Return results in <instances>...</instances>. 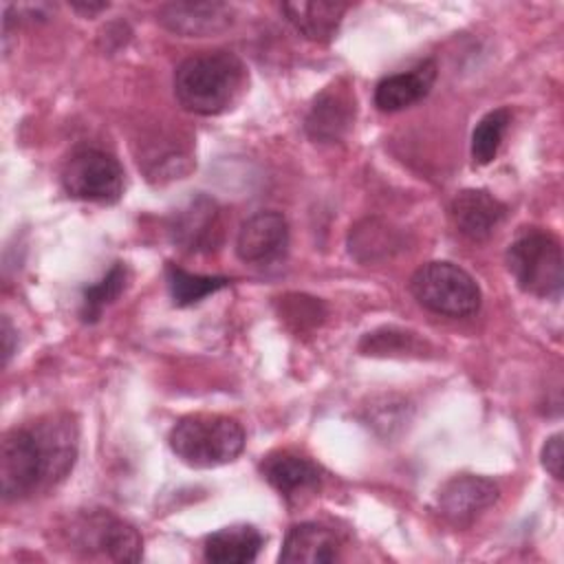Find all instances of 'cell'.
<instances>
[{"instance_id": "9", "label": "cell", "mask_w": 564, "mask_h": 564, "mask_svg": "<svg viewBox=\"0 0 564 564\" xmlns=\"http://www.w3.org/2000/svg\"><path fill=\"white\" fill-rule=\"evenodd\" d=\"M170 238L183 251H207L220 236V212L214 198L192 196L170 218Z\"/></svg>"}, {"instance_id": "7", "label": "cell", "mask_w": 564, "mask_h": 564, "mask_svg": "<svg viewBox=\"0 0 564 564\" xmlns=\"http://www.w3.org/2000/svg\"><path fill=\"white\" fill-rule=\"evenodd\" d=\"M62 185L73 198L110 205L123 194V167L104 150L82 148L66 161Z\"/></svg>"}, {"instance_id": "17", "label": "cell", "mask_w": 564, "mask_h": 564, "mask_svg": "<svg viewBox=\"0 0 564 564\" xmlns=\"http://www.w3.org/2000/svg\"><path fill=\"white\" fill-rule=\"evenodd\" d=\"M264 544L262 533L251 524L223 527L205 538L203 555L212 564H249Z\"/></svg>"}, {"instance_id": "3", "label": "cell", "mask_w": 564, "mask_h": 564, "mask_svg": "<svg viewBox=\"0 0 564 564\" xmlns=\"http://www.w3.org/2000/svg\"><path fill=\"white\" fill-rule=\"evenodd\" d=\"M170 447L189 467H218L240 456L245 449V430L231 416L189 414L172 427Z\"/></svg>"}, {"instance_id": "14", "label": "cell", "mask_w": 564, "mask_h": 564, "mask_svg": "<svg viewBox=\"0 0 564 564\" xmlns=\"http://www.w3.org/2000/svg\"><path fill=\"white\" fill-rule=\"evenodd\" d=\"M278 560L284 564H328L339 560V540L324 524L300 522L286 531Z\"/></svg>"}, {"instance_id": "2", "label": "cell", "mask_w": 564, "mask_h": 564, "mask_svg": "<svg viewBox=\"0 0 564 564\" xmlns=\"http://www.w3.org/2000/svg\"><path fill=\"white\" fill-rule=\"evenodd\" d=\"M247 88V66L231 51H203L174 73V95L194 115L214 117L234 108Z\"/></svg>"}, {"instance_id": "21", "label": "cell", "mask_w": 564, "mask_h": 564, "mask_svg": "<svg viewBox=\"0 0 564 564\" xmlns=\"http://www.w3.org/2000/svg\"><path fill=\"white\" fill-rule=\"evenodd\" d=\"M511 112L509 108H496L487 112L471 132V159L476 165H487L496 159L505 132L509 128Z\"/></svg>"}, {"instance_id": "15", "label": "cell", "mask_w": 564, "mask_h": 564, "mask_svg": "<svg viewBox=\"0 0 564 564\" xmlns=\"http://www.w3.org/2000/svg\"><path fill=\"white\" fill-rule=\"evenodd\" d=\"M436 64L425 59L408 73L383 77L375 88V106L383 112H397L421 101L434 86Z\"/></svg>"}, {"instance_id": "23", "label": "cell", "mask_w": 564, "mask_h": 564, "mask_svg": "<svg viewBox=\"0 0 564 564\" xmlns=\"http://www.w3.org/2000/svg\"><path fill=\"white\" fill-rule=\"evenodd\" d=\"M423 346H425V341L421 344L412 333L394 330V328H383V330L368 333L359 348L366 355H394V352L421 350Z\"/></svg>"}, {"instance_id": "8", "label": "cell", "mask_w": 564, "mask_h": 564, "mask_svg": "<svg viewBox=\"0 0 564 564\" xmlns=\"http://www.w3.org/2000/svg\"><path fill=\"white\" fill-rule=\"evenodd\" d=\"M500 496L498 485L491 478L460 474L449 478L436 494L438 513L454 527H469L485 509H489Z\"/></svg>"}, {"instance_id": "16", "label": "cell", "mask_w": 564, "mask_h": 564, "mask_svg": "<svg viewBox=\"0 0 564 564\" xmlns=\"http://www.w3.org/2000/svg\"><path fill=\"white\" fill-rule=\"evenodd\" d=\"M280 9L300 35H304L311 42L324 44L335 37L348 4L333 2V0H313V2H284Z\"/></svg>"}, {"instance_id": "11", "label": "cell", "mask_w": 564, "mask_h": 564, "mask_svg": "<svg viewBox=\"0 0 564 564\" xmlns=\"http://www.w3.org/2000/svg\"><path fill=\"white\" fill-rule=\"evenodd\" d=\"M159 22L183 37L223 33L234 22V9L225 2H167L156 13Z\"/></svg>"}, {"instance_id": "5", "label": "cell", "mask_w": 564, "mask_h": 564, "mask_svg": "<svg viewBox=\"0 0 564 564\" xmlns=\"http://www.w3.org/2000/svg\"><path fill=\"white\" fill-rule=\"evenodd\" d=\"M410 291L421 306L447 317H467L480 308L476 280L458 264L434 260L419 267L410 280Z\"/></svg>"}, {"instance_id": "12", "label": "cell", "mask_w": 564, "mask_h": 564, "mask_svg": "<svg viewBox=\"0 0 564 564\" xmlns=\"http://www.w3.org/2000/svg\"><path fill=\"white\" fill-rule=\"evenodd\" d=\"M355 119V95L348 86L333 84L322 90L304 121L306 134L319 143L339 141Z\"/></svg>"}, {"instance_id": "19", "label": "cell", "mask_w": 564, "mask_h": 564, "mask_svg": "<svg viewBox=\"0 0 564 564\" xmlns=\"http://www.w3.org/2000/svg\"><path fill=\"white\" fill-rule=\"evenodd\" d=\"M165 282H167V291L176 306H192V304L205 300L207 295L229 286V278L189 273L172 262H167V267H165Z\"/></svg>"}, {"instance_id": "18", "label": "cell", "mask_w": 564, "mask_h": 564, "mask_svg": "<svg viewBox=\"0 0 564 564\" xmlns=\"http://www.w3.org/2000/svg\"><path fill=\"white\" fill-rule=\"evenodd\" d=\"M260 471L267 478V482L284 496H293L297 491L313 489L322 480V471L313 460H308L306 456H300L295 452H289V449L269 454L260 463Z\"/></svg>"}, {"instance_id": "10", "label": "cell", "mask_w": 564, "mask_h": 564, "mask_svg": "<svg viewBox=\"0 0 564 564\" xmlns=\"http://www.w3.org/2000/svg\"><path fill=\"white\" fill-rule=\"evenodd\" d=\"M289 247V225L280 212H258L249 216L236 236V253L242 262L278 260Z\"/></svg>"}, {"instance_id": "25", "label": "cell", "mask_w": 564, "mask_h": 564, "mask_svg": "<svg viewBox=\"0 0 564 564\" xmlns=\"http://www.w3.org/2000/svg\"><path fill=\"white\" fill-rule=\"evenodd\" d=\"M0 337H2V366H7V364H9V359H11V355L15 352V339H18L15 328L11 326V322H9V317H7V315L2 317Z\"/></svg>"}, {"instance_id": "24", "label": "cell", "mask_w": 564, "mask_h": 564, "mask_svg": "<svg viewBox=\"0 0 564 564\" xmlns=\"http://www.w3.org/2000/svg\"><path fill=\"white\" fill-rule=\"evenodd\" d=\"M542 465L555 480L562 478V434L546 438L542 447Z\"/></svg>"}, {"instance_id": "1", "label": "cell", "mask_w": 564, "mask_h": 564, "mask_svg": "<svg viewBox=\"0 0 564 564\" xmlns=\"http://www.w3.org/2000/svg\"><path fill=\"white\" fill-rule=\"evenodd\" d=\"M77 438L70 414H48L9 430L0 449L2 498L22 500L62 482L75 465Z\"/></svg>"}, {"instance_id": "4", "label": "cell", "mask_w": 564, "mask_h": 564, "mask_svg": "<svg viewBox=\"0 0 564 564\" xmlns=\"http://www.w3.org/2000/svg\"><path fill=\"white\" fill-rule=\"evenodd\" d=\"M507 267L524 293L546 300H557L562 295V247L549 231L531 229L518 236L507 249Z\"/></svg>"}, {"instance_id": "6", "label": "cell", "mask_w": 564, "mask_h": 564, "mask_svg": "<svg viewBox=\"0 0 564 564\" xmlns=\"http://www.w3.org/2000/svg\"><path fill=\"white\" fill-rule=\"evenodd\" d=\"M70 540L75 549L84 551L88 557L97 555L112 562H139L143 553L139 531L108 509L79 513L70 524Z\"/></svg>"}, {"instance_id": "20", "label": "cell", "mask_w": 564, "mask_h": 564, "mask_svg": "<svg viewBox=\"0 0 564 564\" xmlns=\"http://www.w3.org/2000/svg\"><path fill=\"white\" fill-rule=\"evenodd\" d=\"M128 282V269L123 262H115L110 271L95 284L84 289L79 315L84 322H97L108 304H112Z\"/></svg>"}, {"instance_id": "13", "label": "cell", "mask_w": 564, "mask_h": 564, "mask_svg": "<svg viewBox=\"0 0 564 564\" xmlns=\"http://www.w3.org/2000/svg\"><path fill=\"white\" fill-rule=\"evenodd\" d=\"M454 227L469 240L489 238L507 216V205L487 189H463L449 203Z\"/></svg>"}, {"instance_id": "22", "label": "cell", "mask_w": 564, "mask_h": 564, "mask_svg": "<svg viewBox=\"0 0 564 564\" xmlns=\"http://www.w3.org/2000/svg\"><path fill=\"white\" fill-rule=\"evenodd\" d=\"M350 253L361 260L370 262L377 258L390 256L392 249L399 247L394 231L381 225L379 220H364L350 231Z\"/></svg>"}, {"instance_id": "26", "label": "cell", "mask_w": 564, "mask_h": 564, "mask_svg": "<svg viewBox=\"0 0 564 564\" xmlns=\"http://www.w3.org/2000/svg\"><path fill=\"white\" fill-rule=\"evenodd\" d=\"M108 7V2H73L70 9L84 13V15H95L99 11H104Z\"/></svg>"}]
</instances>
